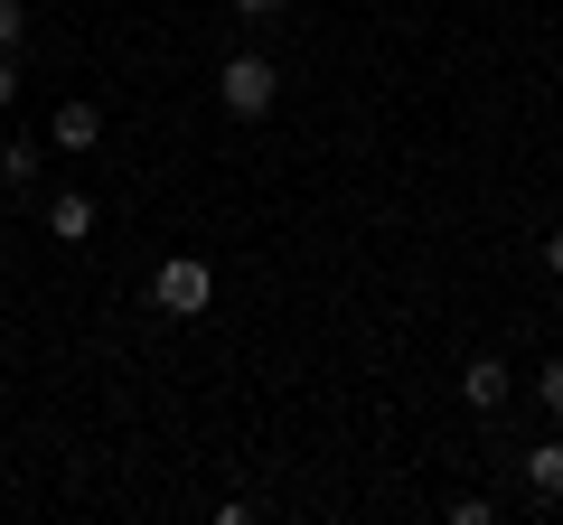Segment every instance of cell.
Wrapping results in <instances>:
<instances>
[{
  "label": "cell",
  "mask_w": 563,
  "mask_h": 525,
  "mask_svg": "<svg viewBox=\"0 0 563 525\" xmlns=\"http://www.w3.org/2000/svg\"><path fill=\"white\" fill-rule=\"evenodd\" d=\"M10 103H20V66L0 57V113H10Z\"/></svg>",
  "instance_id": "10"
},
{
  "label": "cell",
  "mask_w": 563,
  "mask_h": 525,
  "mask_svg": "<svg viewBox=\"0 0 563 525\" xmlns=\"http://www.w3.org/2000/svg\"><path fill=\"white\" fill-rule=\"evenodd\" d=\"M554 328H563V301H554Z\"/></svg>",
  "instance_id": "13"
},
{
  "label": "cell",
  "mask_w": 563,
  "mask_h": 525,
  "mask_svg": "<svg viewBox=\"0 0 563 525\" xmlns=\"http://www.w3.org/2000/svg\"><path fill=\"white\" fill-rule=\"evenodd\" d=\"M20 38H29V0H0V57H10Z\"/></svg>",
  "instance_id": "9"
},
{
  "label": "cell",
  "mask_w": 563,
  "mask_h": 525,
  "mask_svg": "<svg viewBox=\"0 0 563 525\" xmlns=\"http://www.w3.org/2000/svg\"><path fill=\"white\" fill-rule=\"evenodd\" d=\"M536 404H544V423H563V357L536 376Z\"/></svg>",
  "instance_id": "8"
},
{
  "label": "cell",
  "mask_w": 563,
  "mask_h": 525,
  "mask_svg": "<svg viewBox=\"0 0 563 525\" xmlns=\"http://www.w3.org/2000/svg\"><path fill=\"white\" fill-rule=\"evenodd\" d=\"M235 10H244V20H273V10H282V0H235Z\"/></svg>",
  "instance_id": "12"
},
{
  "label": "cell",
  "mask_w": 563,
  "mask_h": 525,
  "mask_svg": "<svg viewBox=\"0 0 563 525\" xmlns=\"http://www.w3.org/2000/svg\"><path fill=\"white\" fill-rule=\"evenodd\" d=\"M544 272H554V282H563V225H554V235H544Z\"/></svg>",
  "instance_id": "11"
},
{
  "label": "cell",
  "mask_w": 563,
  "mask_h": 525,
  "mask_svg": "<svg viewBox=\"0 0 563 525\" xmlns=\"http://www.w3.org/2000/svg\"><path fill=\"white\" fill-rule=\"evenodd\" d=\"M47 142H57V150H95L103 142V103H57V122H47Z\"/></svg>",
  "instance_id": "3"
},
{
  "label": "cell",
  "mask_w": 563,
  "mask_h": 525,
  "mask_svg": "<svg viewBox=\"0 0 563 525\" xmlns=\"http://www.w3.org/2000/svg\"><path fill=\"white\" fill-rule=\"evenodd\" d=\"M526 488H536L544 506L563 498V432H554V442H536V450H526Z\"/></svg>",
  "instance_id": "6"
},
{
  "label": "cell",
  "mask_w": 563,
  "mask_h": 525,
  "mask_svg": "<svg viewBox=\"0 0 563 525\" xmlns=\"http://www.w3.org/2000/svg\"><path fill=\"white\" fill-rule=\"evenodd\" d=\"M461 404H470V413H498V404H507V366H498V357H470V366H461Z\"/></svg>",
  "instance_id": "5"
},
{
  "label": "cell",
  "mask_w": 563,
  "mask_h": 525,
  "mask_svg": "<svg viewBox=\"0 0 563 525\" xmlns=\"http://www.w3.org/2000/svg\"><path fill=\"white\" fill-rule=\"evenodd\" d=\"M38 169H47V142H10L0 150V188H38Z\"/></svg>",
  "instance_id": "7"
},
{
  "label": "cell",
  "mask_w": 563,
  "mask_h": 525,
  "mask_svg": "<svg viewBox=\"0 0 563 525\" xmlns=\"http://www.w3.org/2000/svg\"><path fill=\"white\" fill-rule=\"evenodd\" d=\"M217 103H225L235 122H263V113L282 103V66L263 57V47H235V57L217 66Z\"/></svg>",
  "instance_id": "1"
},
{
  "label": "cell",
  "mask_w": 563,
  "mask_h": 525,
  "mask_svg": "<svg viewBox=\"0 0 563 525\" xmlns=\"http://www.w3.org/2000/svg\"><path fill=\"white\" fill-rule=\"evenodd\" d=\"M207 301H217V262L207 254H169L161 272H151V310H161V320H207Z\"/></svg>",
  "instance_id": "2"
},
{
  "label": "cell",
  "mask_w": 563,
  "mask_h": 525,
  "mask_svg": "<svg viewBox=\"0 0 563 525\" xmlns=\"http://www.w3.org/2000/svg\"><path fill=\"white\" fill-rule=\"evenodd\" d=\"M38 216H47V235H57V244H85V235H95V198H85V188H57Z\"/></svg>",
  "instance_id": "4"
}]
</instances>
